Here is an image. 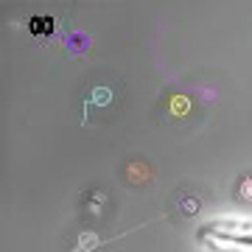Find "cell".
<instances>
[{
	"label": "cell",
	"instance_id": "6da1fadb",
	"mask_svg": "<svg viewBox=\"0 0 252 252\" xmlns=\"http://www.w3.org/2000/svg\"><path fill=\"white\" fill-rule=\"evenodd\" d=\"M112 98H115V90H112L109 84H95V87L84 95V115H81V124L90 121L93 107H107V104H112Z\"/></svg>",
	"mask_w": 252,
	"mask_h": 252
},
{
	"label": "cell",
	"instance_id": "7a4b0ae2",
	"mask_svg": "<svg viewBox=\"0 0 252 252\" xmlns=\"http://www.w3.org/2000/svg\"><path fill=\"white\" fill-rule=\"evenodd\" d=\"M135 230H140V227H132L126 235H132ZM118 238H124V235H109V238H101V235H95V233H81L79 241H76V247H73V252H95L98 247H104V244H109V241H118Z\"/></svg>",
	"mask_w": 252,
	"mask_h": 252
},
{
	"label": "cell",
	"instance_id": "3957f363",
	"mask_svg": "<svg viewBox=\"0 0 252 252\" xmlns=\"http://www.w3.org/2000/svg\"><path fill=\"white\" fill-rule=\"evenodd\" d=\"M126 180L132 182V185H140V182L152 180V168H149L146 162H140V160L129 162V165H126Z\"/></svg>",
	"mask_w": 252,
	"mask_h": 252
},
{
	"label": "cell",
	"instance_id": "277c9868",
	"mask_svg": "<svg viewBox=\"0 0 252 252\" xmlns=\"http://www.w3.org/2000/svg\"><path fill=\"white\" fill-rule=\"evenodd\" d=\"M104 205H107V193H104V190H90V193L84 196V210H87L90 216H101V213H104Z\"/></svg>",
	"mask_w": 252,
	"mask_h": 252
},
{
	"label": "cell",
	"instance_id": "5b68a950",
	"mask_svg": "<svg viewBox=\"0 0 252 252\" xmlns=\"http://www.w3.org/2000/svg\"><path fill=\"white\" fill-rule=\"evenodd\" d=\"M180 210L185 213V216H196L199 202H196V199H188V196H185V199H182V205H180Z\"/></svg>",
	"mask_w": 252,
	"mask_h": 252
},
{
	"label": "cell",
	"instance_id": "8992f818",
	"mask_svg": "<svg viewBox=\"0 0 252 252\" xmlns=\"http://www.w3.org/2000/svg\"><path fill=\"white\" fill-rule=\"evenodd\" d=\"M238 188H241V196L244 199H252V177H244Z\"/></svg>",
	"mask_w": 252,
	"mask_h": 252
}]
</instances>
